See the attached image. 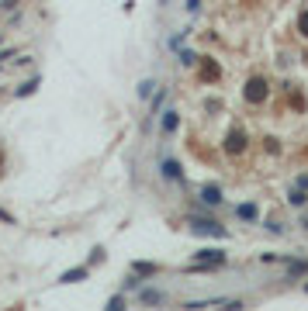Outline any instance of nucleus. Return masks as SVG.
I'll return each mask as SVG.
<instances>
[{"label":"nucleus","mask_w":308,"mask_h":311,"mask_svg":"<svg viewBox=\"0 0 308 311\" xmlns=\"http://www.w3.org/2000/svg\"><path fill=\"white\" fill-rule=\"evenodd\" d=\"M218 266H225V253H218V249H201V253L194 256V266H190V270H218Z\"/></svg>","instance_id":"1"},{"label":"nucleus","mask_w":308,"mask_h":311,"mask_svg":"<svg viewBox=\"0 0 308 311\" xmlns=\"http://www.w3.org/2000/svg\"><path fill=\"white\" fill-rule=\"evenodd\" d=\"M243 97H246L249 104H263V100H267V80H260V76L246 80V90H243Z\"/></svg>","instance_id":"2"},{"label":"nucleus","mask_w":308,"mask_h":311,"mask_svg":"<svg viewBox=\"0 0 308 311\" xmlns=\"http://www.w3.org/2000/svg\"><path fill=\"white\" fill-rule=\"evenodd\" d=\"M190 228L198 232V235H211V239H225V228L215 225V221H205V218H190Z\"/></svg>","instance_id":"3"},{"label":"nucleus","mask_w":308,"mask_h":311,"mask_svg":"<svg viewBox=\"0 0 308 311\" xmlns=\"http://www.w3.org/2000/svg\"><path fill=\"white\" fill-rule=\"evenodd\" d=\"M198 76H201L205 83H215L218 76H222V66L215 59H198Z\"/></svg>","instance_id":"4"},{"label":"nucleus","mask_w":308,"mask_h":311,"mask_svg":"<svg viewBox=\"0 0 308 311\" xmlns=\"http://www.w3.org/2000/svg\"><path fill=\"white\" fill-rule=\"evenodd\" d=\"M225 149L232 152V156H239L243 149H246V132H239V128H232L228 132V138H225Z\"/></svg>","instance_id":"5"},{"label":"nucleus","mask_w":308,"mask_h":311,"mask_svg":"<svg viewBox=\"0 0 308 311\" xmlns=\"http://www.w3.org/2000/svg\"><path fill=\"white\" fill-rule=\"evenodd\" d=\"M201 201H205V204H222V190H218L215 183L201 187Z\"/></svg>","instance_id":"6"},{"label":"nucleus","mask_w":308,"mask_h":311,"mask_svg":"<svg viewBox=\"0 0 308 311\" xmlns=\"http://www.w3.org/2000/svg\"><path fill=\"white\" fill-rule=\"evenodd\" d=\"M76 280H87V266H76V270H66L59 277V284H76Z\"/></svg>","instance_id":"7"},{"label":"nucleus","mask_w":308,"mask_h":311,"mask_svg":"<svg viewBox=\"0 0 308 311\" xmlns=\"http://www.w3.org/2000/svg\"><path fill=\"white\" fill-rule=\"evenodd\" d=\"M139 301H142V304H163L166 294H163V291H139Z\"/></svg>","instance_id":"8"},{"label":"nucleus","mask_w":308,"mask_h":311,"mask_svg":"<svg viewBox=\"0 0 308 311\" xmlns=\"http://www.w3.org/2000/svg\"><path fill=\"white\" fill-rule=\"evenodd\" d=\"M301 273H308V259H291L287 263V277H301Z\"/></svg>","instance_id":"9"},{"label":"nucleus","mask_w":308,"mask_h":311,"mask_svg":"<svg viewBox=\"0 0 308 311\" xmlns=\"http://www.w3.org/2000/svg\"><path fill=\"white\" fill-rule=\"evenodd\" d=\"M236 214H239L243 221H256V214H260V211H256V204H239V208H236Z\"/></svg>","instance_id":"10"},{"label":"nucleus","mask_w":308,"mask_h":311,"mask_svg":"<svg viewBox=\"0 0 308 311\" xmlns=\"http://www.w3.org/2000/svg\"><path fill=\"white\" fill-rule=\"evenodd\" d=\"M163 176H166V180H180V166H177L173 159H163Z\"/></svg>","instance_id":"11"},{"label":"nucleus","mask_w":308,"mask_h":311,"mask_svg":"<svg viewBox=\"0 0 308 311\" xmlns=\"http://www.w3.org/2000/svg\"><path fill=\"white\" fill-rule=\"evenodd\" d=\"M177 125H180V118L173 111H163V132H177Z\"/></svg>","instance_id":"12"},{"label":"nucleus","mask_w":308,"mask_h":311,"mask_svg":"<svg viewBox=\"0 0 308 311\" xmlns=\"http://www.w3.org/2000/svg\"><path fill=\"white\" fill-rule=\"evenodd\" d=\"M132 270H135V273H142V277H152V273H156V266H152V263H135Z\"/></svg>","instance_id":"13"},{"label":"nucleus","mask_w":308,"mask_h":311,"mask_svg":"<svg viewBox=\"0 0 308 311\" xmlns=\"http://www.w3.org/2000/svg\"><path fill=\"white\" fill-rule=\"evenodd\" d=\"M287 201H291V204H298V208H301V204H305V201H308V194H305V190H298V187H294V190H291V197H287Z\"/></svg>","instance_id":"14"},{"label":"nucleus","mask_w":308,"mask_h":311,"mask_svg":"<svg viewBox=\"0 0 308 311\" xmlns=\"http://www.w3.org/2000/svg\"><path fill=\"white\" fill-rule=\"evenodd\" d=\"M152 87H156V83H152V80L139 83V97H142V100H149V97H152Z\"/></svg>","instance_id":"15"},{"label":"nucleus","mask_w":308,"mask_h":311,"mask_svg":"<svg viewBox=\"0 0 308 311\" xmlns=\"http://www.w3.org/2000/svg\"><path fill=\"white\" fill-rule=\"evenodd\" d=\"M35 87H38V80H28V83H21V87H18V97H28Z\"/></svg>","instance_id":"16"},{"label":"nucleus","mask_w":308,"mask_h":311,"mask_svg":"<svg viewBox=\"0 0 308 311\" xmlns=\"http://www.w3.org/2000/svg\"><path fill=\"white\" fill-rule=\"evenodd\" d=\"M298 31L308 38V11H301V18H298Z\"/></svg>","instance_id":"17"},{"label":"nucleus","mask_w":308,"mask_h":311,"mask_svg":"<svg viewBox=\"0 0 308 311\" xmlns=\"http://www.w3.org/2000/svg\"><path fill=\"white\" fill-rule=\"evenodd\" d=\"M180 62L190 66V62H198V56H194V52H180Z\"/></svg>","instance_id":"18"},{"label":"nucleus","mask_w":308,"mask_h":311,"mask_svg":"<svg viewBox=\"0 0 308 311\" xmlns=\"http://www.w3.org/2000/svg\"><path fill=\"white\" fill-rule=\"evenodd\" d=\"M294 187H298V190H305V194H308V173H301V176H298V183H294Z\"/></svg>","instance_id":"19"},{"label":"nucleus","mask_w":308,"mask_h":311,"mask_svg":"<svg viewBox=\"0 0 308 311\" xmlns=\"http://www.w3.org/2000/svg\"><path fill=\"white\" fill-rule=\"evenodd\" d=\"M18 4H21V0H4V4H0V11H14Z\"/></svg>","instance_id":"20"},{"label":"nucleus","mask_w":308,"mask_h":311,"mask_svg":"<svg viewBox=\"0 0 308 311\" xmlns=\"http://www.w3.org/2000/svg\"><path fill=\"white\" fill-rule=\"evenodd\" d=\"M201 7V0H187V11H198Z\"/></svg>","instance_id":"21"},{"label":"nucleus","mask_w":308,"mask_h":311,"mask_svg":"<svg viewBox=\"0 0 308 311\" xmlns=\"http://www.w3.org/2000/svg\"><path fill=\"white\" fill-rule=\"evenodd\" d=\"M305 294H308V284H305Z\"/></svg>","instance_id":"22"}]
</instances>
